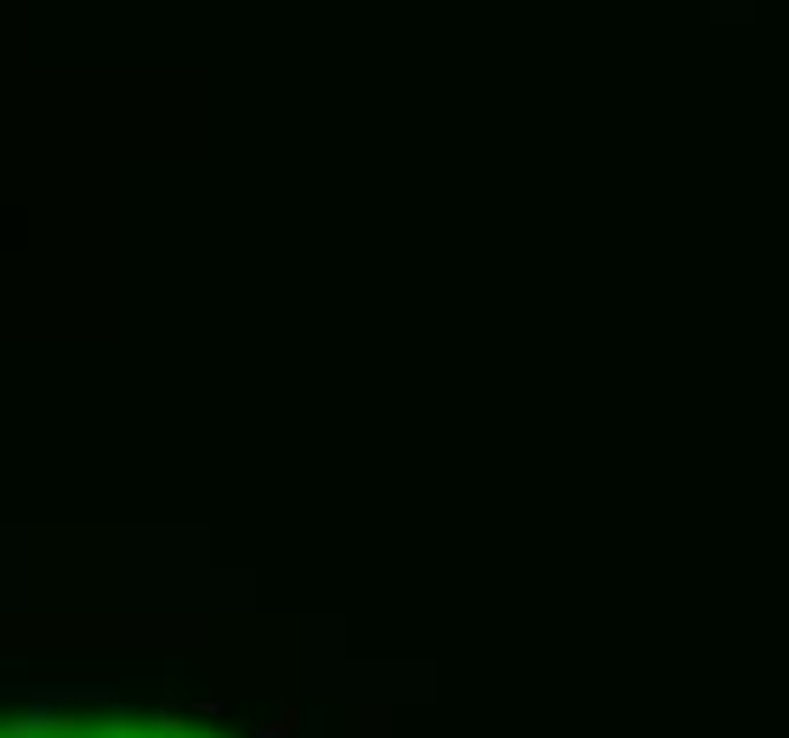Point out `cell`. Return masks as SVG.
<instances>
[{
	"instance_id": "1",
	"label": "cell",
	"mask_w": 789,
	"mask_h": 738,
	"mask_svg": "<svg viewBox=\"0 0 789 738\" xmlns=\"http://www.w3.org/2000/svg\"><path fill=\"white\" fill-rule=\"evenodd\" d=\"M0 738H46V733H40V716H23V721H6Z\"/></svg>"
},
{
	"instance_id": "2",
	"label": "cell",
	"mask_w": 789,
	"mask_h": 738,
	"mask_svg": "<svg viewBox=\"0 0 789 738\" xmlns=\"http://www.w3.org/2000/svg\"><path fill=\"white\" fill-rule=\"evenodd\" d=\"M296 721H301L296 710H284L279 721H267V727H262V738H296Z\"/></svg>"
},
{
	"instance_id": "3",
	"label": "cell",
	"mask_w": 789,
	"mask_h": 738,
	"mask_svg": "<svg viewBox=\"0 0 789 738\" xmlns=\"http://www.w3.org/2000/svg\"><path fill=\"white\" fill-rule=\"evenodd\" d=\"M97 738H142V727H137V721H103V727H97Z\"/></svg>"
}]
</instances>
